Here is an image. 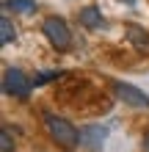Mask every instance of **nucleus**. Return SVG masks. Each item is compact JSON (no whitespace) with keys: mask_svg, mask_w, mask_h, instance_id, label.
<instances>
[{"mask_svg":"<svg viewBox=\"0 0 149 152\" xmlns=\"http://www.w3.org/2000/svg\"><path fill=\"white\" fill-rule=\"evenodd\" d=\"M44 124H47L50 136H52V141H55L58 147H64V149H75L77 144H80V130H77L75 124H69L64 116L44 113Z\"/></svg>","mask_w":149,"mask_h":152,"instance_id":"obj_1","label":"nucleus"},{"mask_svg":"<svg viewBox=\"0 0 149 152\" xmlns=\"http://www.w3.org/2000/svg\"><path fill=\"white\" fill-rule=\"evenodd\" d=\"M41 31H44V36L50 39V44L55 50H69L72 47V31H69L64 17H47L41 22Z\"/></svg>","mask_w":149,"mask_h":152,"instance_id":"obj_2","label":"nucleus"},{"mask_svg":"<svg viewBox=\"0 0 149 152\" xmlns=\"http://www.w3.org/2000/svg\"><path fill=\"white\" fill-rule=\"evenodd\" d=\"M33 80L22 72V69H17V66H8L6 69V75H3V91L8 97H20V100H25L31 91H33Z\"/></svg>","mask_w":149,"mask_h":152,"instance_id":"obj_3","label":"nucleus"},{"mask_svg":"<svg viewBox=\"0 0 149 152\" xmlns=\"http://www.w3.org/2000/svg\"><path fill=\"white\" fill-rule=\"evenodd\" d=\"M113 91L121 102L127 105H135V108H149V97L141 91V88H135L133 83H124V80H116L113 83Z\"/></svg>","mask_w":149,"mask_h":152,"instance_id":"obj_4","label":"nucleus"},{"mask_svg":"<svg viewBox=\"0 0 149 152\" xmlns=\"http://www.w3.org/2000/svg\"><path fill=\"white\" fill-rule=\"evenodd\" d=\"M105 138H108V130L102 124H86V127H80V144L89 147V149H102Z\"/></svg>","mask_w":149,"mask_h":152,"instance_id":"obj_5","label":"nucleus"},{"mask_svg":"<svg viewBox=\"0 0 149 152\" xmlns=\"http://www.w3.org/2000/svg\"><path fill=\"white\" fill-rule=\"evenodd\" d=\"M77 20H80L83 28H89V31H102L105 28V17L97 6H86L80 8V14H77Z\"/></svg>","mask_w":149,"mask_h":152,"instance_id":"obj_6","label":"nucleus"},{"mask_svg":"<svg viewBox=\"0 0 149 152\" xmlns=\"http://www.w3.org/2000/svg\"><path fill=\"white\" fill-rule=\"evenodd\" d=\"M127 39L133 42V47H135V50L149 53V33H146L144 28H138V25H130V28H127Z\"/></svg>","mask_w":149,"mask_h":152,"instance_id":"obj_7","label":"nucleus"},{"mask_svg":"<svg viewBox=\"0 0 149 152\" xmlns=\"http://www.w3.org/2000/svg\"><path fill=\"white\" fill-rule=\"evenodd\" d=\"M3 8L6 11H14V14H31L36 3L33 0H3Z\"/></svg>","mask_w":149,"mask_h":152,"instance_id":"obj_8","label":"nucleus"},{"mask_svg":"<svg viewBox=\"0 0 149 152\" xmlns=\"http://www.w3.org/2000/svg\"><path fill=\"white\" fill-rule=\"evenodd\" d=\"M14 39H17V28H14L11 17L3 14V20H0V42H3V44H11Z\"/></svg>","mask_w":149,"mask_h":152,"instance_id":"obj_9","label":"nucleus"},{"mask_svg":"<svg viewBox=\"0 0 149 152\" xmlns=\"http://www.w3.org/2000/svg\"><path fill=\"white\" fill-rule=\"evenodd\" d=\"M0 149H3V152H11L14 149V141H11V133H8V130L0 133Z\"/></svg>","mask_w":149,"mask_h":152,"instance_id":"obj_10","label":"nucleus"},{"mask_svg":"<svg viewBox=\"0 0 149 152\" xmlns=\"http://www.w3.org/2000/svg\"><path fill=\"white\" fill-rule=\"evenodd\" d=\"M58 75H64V72H55V69H52V72H39L33 83H36V86H41V83H47V80H55Z\"/></svg>","mask_w":149,"mask_h":152,"instance_id":"obj_11","label":"nucleus"},{"mask_svg":"<svg viewBox=\"0 0 149 152\" xmlns=\"http://www.w3.org/2000/svg\"><path fill=\"white\" fill-rule=\"evenodd\" d=\"M146 152H149V133H146Z\"/></svg>","mask_w":149,"mask_h":152,"instance_id":"obj_12","label":"nucleus"}]
</instances>
